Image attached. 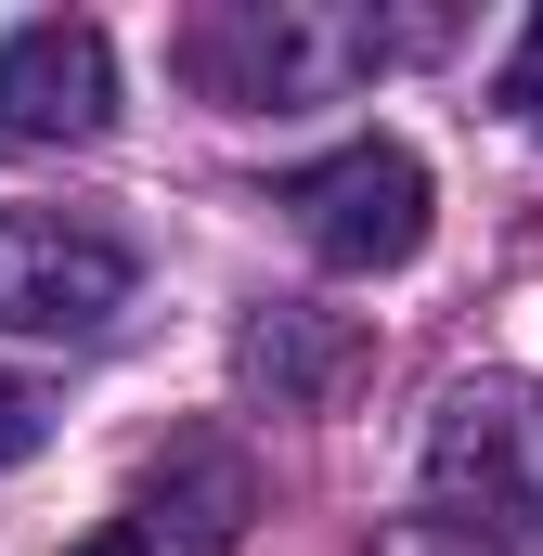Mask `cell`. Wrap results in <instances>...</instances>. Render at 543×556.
I'll return each mask as SVG.
<instances>
[{
	"label": "cell",
	"mask_w": 543,
	"mask_h": 556,
	"mask_svg": "<svg viewBox=\"0 0 543 556\" xmlns=\"http://www.w3.org/2000/svg\"><path fill=\"white\" fill-rule=\"evenodd\" d=\"M39 440H52V402H39V389H26V376L0 363V466H26Z\"/></svg>",
	"instance_id": "7"
},
{
	"label": "cell",
	"mask_w": 543,
	"mask_h": 556,
	"mask_svg": "<svg viewBox=\"0 0 543 556\" xmlns=\"http://www.w3.org/2000/svg\"><path fill=\"white\" fill-rule=\"evenodd\" d=\"M247 518H260V479H247V453L233 440H181L155 479H142V544H194V556H220V544H247Z\"/></svg>",
	"instance_id": "5"
},
{
	"label": "cell",
	"mask_w": 543,
	"mask_h": 556,
	"mask_svg": "<svg viewBox=\"0 0 543 556\" xmlns=\"http://www.w3.org/2000/svg\"><path fill=\"white\" fill-rule=\"evenodd\" d=\"M285 207H298V233H311L324 273H402L414 247H427V168H414V142H389V130L311 155V168L285 181Z\"/></svg>",
	"instance_id": "2"
},
{
	"label": "cell",
	"mask_w": 543,
	"mask_h": 556,
	"mask_svg": "<svg viewBox=\"0 0 543 556\" xmlns=\"http://www.w3.org/2000/svg\"><path fill=\"white\" fill-rule=\"evenodd\" d=\"M427 505L492 556H543V389L466 376L427 427Z\"/></svg>",
	"instance_id": "1"
},
{
	"label": "cell",
	"mask_w": 543,
	"mask_h": 556,
	"mask_svg": "<svg viewBox=\"0 0 543 556\" xmlns=\"http://www.w3.org/2000/svg\"><path fill=\"white\" fill-rule=\"evenodd\" d=\"M130 247L78 207H0V324L13 337H104L130 311Z\"/></svg>",
	"instance_id": "3"
},
{
	"label": "cell",
	"mask_w": 543,
	"mask_h": 556,
	"mask_svg": "<svg viewBox=\"0 0 543 556\" xmlns=\"http://www.w3.org/2000/svg\"><path fill=\"white\" fill-rule=\"evenodd\" d=\"M505 104H518V130L543 142V13L518 26V52H505Z\"/></svg>",
	"instance_id": "8"
},
{
	"label": "cell",
	"mask_w": 543,
	"mask_h": 556,
	"mask_svg": "<svg viewBox=\"0 0 543 556\" xmlns=\"http://www.w3.org/2000/svg\"><path fill=\"white\" fill-rule=\"evenodd\" d=\"M117 117V52L91 13H39L0 39V130L13 142H91Z\"/></svg>",
	"instance_id": "4"
},
{
	"label": "cell",
	"mask_w": 543,
	"mask_h": 556,
	"mask_svg": "<svg viewBox=\"0 0 543 556\" xmlns=\"http://www.w3.org/2000/svg\"><path fill=\"white\" fill-rule=\"evenodd\" d=\"M363 363V337L350 324H311V311H272L260 337H247V376L272 389V415H311V402H337V376Z\"/></svg>",
	"instance_id": "6"
},
{
	"label": "cell",
	"mask_w": 543,
	"mask_h": 556,
	"mask_svg": "<svg viewBox=\"0 0 543 556\" xmlns=\"http://www.w3.org/2000/svg\"><path fill=\"white\" fill-rule=\"evenodd\" d=\"M65 556H155V544H142L130 518H104V531H91V544H65Z\"/></svg>",
	"instance_id": "9"
}]
</instances>
